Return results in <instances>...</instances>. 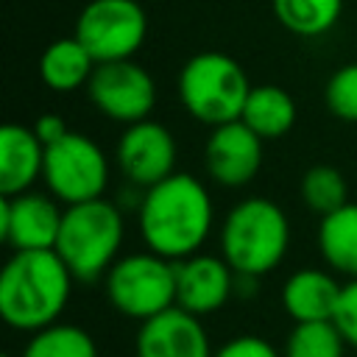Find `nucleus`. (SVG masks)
<instances>
[{"label": "nucleus", "mask_w": 357, "mask_h": 357, "mask_svg": "<svg viewBox=\"0 0 357 357\" xmlns=\"http://www.w3.org/2000/svg\"><path fill=\"white\" fill-rule=\"evenodd\" d=\"M346 346L335 321H307L290 329L282 357H343Z\"/></svg>", "instance_id": "nucleus-22"}, {"label": "nucleus", "mask_w": 357, "mask_h": 357, "mask_svg": "<svg viewBox=\"0 0 357 357\" xmlns=\"http://www.w3.org/2000/svg\"><path fill=\"white\" fill-rule=\"evenodd\" d=\"M290 223L279 204L251 195L234 204L220 229V257L234 273L265 276L284 259Z\"/></svg>", "instance_id": "nucleus-3"}, {"label": "nucleus", "mask_w": 357, "mask_h": 357, "mask_svg": "<svg viewBox=\"0 0 357 357\" xmlns=\"http://www.w3.org/2000/svg\"><path fill=\"white\" fill-rule=\"evenodd\" d=\"M251 81L240 61L220 50H204L184 61L178 73V98L187 114L209 128L240 120Z\"/></svg>", "instance_id": "nucleus-5"}, {"label": "nucleus", "mask_w": 357, "mask_h": 357, "mask_svg": "<svg viewBox=\"0 0 357 357\" xmlns=\"http://www.w3.org/2000/svg\"><path fill=\"white\" fill-rule=\"evenodd\" d=\"M45 151L33 128L6 123L0 128V195L28 192L45 173Z\"/></svg>", "instance_id": "nucleus-15"}, {"label": "nucleus", "mask_w": 357, "mask_h": 357, "mask_svg": "<svg viewBox=\"0 0 357 357\" xmlns=\"http://www.w3.org/2000/svg\"><path fill=\"white\" fill-rule=\"evenodd\" d=\"M31 128L36 131V137L42 139L45 148H50L53 142H59L61 137L70 134V126H67V120L61 114H42V117H36V123Z\"/></svg>", "instance_id": "nucleus-27"}, {"label": "nucleus", "mask_w": 357, "mask_h": 357, "mask_svg": "<svg viewBox=\"0 0 357 357\" xmlns=\"http://www.w3.org/2000/svg\"><path fill=\"white\" fill-rule=\"evenodd\" d=\"M137 357H212L209 335L198 315L170 307L139 324Z\"/></svg>", "instance_id": "nucleus-14"}, {"label": "nucleus", "mask_w": 357, "mask_h": 357, "mask_svg": "<svg viewBox=\"0 0 357 357\" xmlns=\"http://www.w3.org/2000/svg\"><path fill=\"white\" fill-rule=\"evenodd\" d=\"M42 178L50 195L64 206L95 201L103 198L109 184V159L95 139L70 131L45 151Z\"/></svg>", "instance_id": "nucleus-7"}, {"label": "nucleus", "mask_w": 357, "mask_h": 357, "mask_svg": "<svg viewBox=\"0 0 357 357\" xmlns=\"http://www.w3.org/2000/svg\"><path fill=\"white\" fill-rule=\"evenodd\" d=\"M98 61L75 36L53 39L39 56V78L53 92H73L89 84Z\"/></svg>", "instance_id": "nucleus-17"}, {"label": "nucleus", "mask_w": 357, "mask_h": 357, "mask_svg": "<svg viewBox=\"0 0 357 357\" xmlns=\"http://www.w3.org/2000/svg\"><path fill=\"white\" fill-rule=\"evenodd\" d=\"M318 248L324 262L349 279H357V204H343L318 223Z\"/></svg>", "instance_id": "nucleus-19"}, {"label": "nucleus", "mask_w": 357, "mask_h": 357, "mask_svg": "<svg viewBox=\"0 0 357 357\" xmlns=\"http://www.w3.org/2000/svg\"><path fill=\"white\" fill-rule=\"evenodd\" d=\"M326 109L346 123H357V61L335 70L324 89Z\"/></svg>", "instance_id": "nucleus-24"}, {"label": "nucleus", "mask_w": 357, "mask_h": 357, "mask_svg": "<svg viewBox=\"0 0 357 357\" xmlns=\"http://www.w3.org/2000/svg\"><path fill=\"white\" fill-rule=\"evenodd\" d=\"M109 304L134 321H148L176 307V262L153 251L117 257L103 276Z\"/></svg>", "instance_id": "nucleus-6"}, {"label": "nucleus", "mask_w": 357, "mask_h": 357, "mask_svg": "<svg viewBox=\"0 0 357 357\" xmlns=\"http://www.w3.org/2000/svg\"><path fill=\"white\" fill-rule=\"evenodd\" d=\"M343 284L321 268H298L282 284V307L296 324L332 321Z\"/></svg>", "instance_id": "nucleus-16"}, {"label": "nucleus", "mask_w": 357, "mask_h": 357, "mask_svg": "<svg viewBox=\"0 0 357 357\" xmlns=\"http://www.w3.org/2000/svg\"><path fill=\"white\" fill-rule=\"evenodd\" d=\"M335 326L340 329L343 340L357 349V279H349L340 290V301L335 310Z\"/></svg>", "instance_id": "nucleus-25"}, {"label": "nucleus", "mask_w": 357, "mask_h": 357, "mask_svg": "<svg viewBox=\"0 0 357 357\" xmlns=\"http://www.w3.org/2000/svg\"><path fill=\"white\" fill-rule=\"evenodd\" d=\"M73 36L98 64L134 59L148 36V17L137 0H86Z\"/></svg>", "instance_id": "nucleus-8"}, {"label": "nucleus", "mask_w": 357, "mask_h": 357, "mask_svg": "<svg viewBox=\"0 0 357 357\" xmlns=\"http://www.w3.org/2000/svg\"><path fill=\"white\" fill-rule=\"evenodd\" d=\"M73 293V273L47 251H14L0 271V318L17 332H39L59 321Z\"/></svg>", "instance_id": "nucleus-2"}, {"label": "nucleus", "mask_w": 357, "mask_h": 357, "mask_svg": "<svg viewBox=\"0 0 357 357\" xmlns=\"http://www.w3.org/2000/svg\"><path fill=\"white\" fill-rule=\"evenodd\" d=\"M176 139L167 126L156 120H139L126 126L117 142V167L134 187H153L176 173Z\"/></svg>", "instance_id": "nucleus-10"}, {"label": "nucleus", "mask_w": 357, "mask_h": 357, "mask_svg": "<svg viewBox=\"0 0 357 357\" xmlns=\"http://www.w3.org/2000/svg\"><path fill=\"white\" fill-rule=\"evenodd\" d=\"M61 215L53 195L20 192L0 198V237L11 251H47L56 248Z\"/></svg>", "instance_id": "nucleus-11"}, {"label": "nucleus", "mask_w": 357, "mask_h": 357, "mask_svg": "<svg viewBox=\"0 0 357 357\" xmlns=\"http://www.w3.org/2000/svg\"><path fill=\"white\" fill-rule=\"evenodd\" d=\"M212 357H282V351H276L259 335H237V337L226 340Z\"/></svg>", "instance_id": "nucleus-26"}, {"label": "nucleus", "mask_w": 357, "mask_h": 357, "mask_svg": "<svg viewBox=\"0 0 357 357\" xmlns=\"http://www.w3.org/2000/svg\"><path fill=\"white\" fill-rule=\"evenodd\" d=\"M137 220L145 248L178 262L198 254L206 243L215 223V206L195 176L176 170L142 192Z\"/></svg>", "instance_id": "nucleus-1"}, {"label": "nucleus", "mask_w": 357, "mask_h": 357, "mask_svg": "<svg viewBox=\"0 0 357 357\" xmlns=\"http://www.w3.org/2000/svg\"><path fill=\"white\" fill-rule=\"evenodd\" d=\"M123 234L126 226L117 204L106 198H95L64 206L61 229L53 251L70 268L73 279L95 282L106 276V271L117 262Z\"/></svg>", "instance_id": "nucleus-4"}, {"label": "nucleus", "mask_w": 357, "mask_h": 357, "mask_svg": "<svg viewBox=\"0 0 357 357\" xmlns=\"http://www.w3.org/2000/svg\"><path fill=\"white\" fill-rule=\"evenodd\" d=\"M343 0H273L279 25L296 36H321L340 20Z\"/></svg>", "instance_id": "nucleus-20"}, {"label": "nucleus", "mask_w": 357, "mask_h": 357, "mask_svg": "<svg viewBox=\"0 0 357 357\" xmlns=\"http://www.w3.org/2000/svg\"><path fill=\"white\" fill-rule=\"evenodd\" d=\"M301 201L315 215H329L349 204V187L337 167L332 165H312L301 176Z\"/></svg>", "instance_id": "nucleus-23"}, {"label": "nucleus", "mask_w": 357, "mask_h": 357, "mask_svg": "<svg viewBox=\"0 0 357 357\" xmlns=\"http://www.w3.org/2000/svg\"><path fill=\"white\" fill-rule=\"evenodd\" d=\"M262 142L243 120L215 126L204 148L209 178L229 190L245 187L262 167Z\"/></svg>", "instance_id": "nucleus-12"}, {"label": "nucleus", "mask_w": 357, "mask_h": 357, "mask_svg": "<svg viewBox=\"0 0 357 357\" xmlns=\"http://www.w3.org/2000/svg\"><path fill=\"white\" fill-rule=\"evenodd\" d=\"M240 120L262 139H279L296 126V100L276 84L251 86Z\"/></svg>", "instance_id": "nucleus-18"}, {"label": "nucleus", "mask_w": 357, "mask_h": 357, "mask_svg": "<svg viewBox=\"0 0 357 357\" xmlns=\"http://www.w3.org/2000/svg\"><path fill=\"white\" fill-rule=\"evenodd\" d=\"M6 357H8V354H6Z\"/></svg>", "instance_id": "nucleus-28"}, {"label": "nucleus", "mask_w": 357, "mask_h": 357, "mask_svg": "<svg viewBox=\"0 0 357 357\" xmlns=\"http://www.w3.org/2000/svg\"><path fill=\"white\" fill-rule=\"evenodd\" d=\"M234 296V271L223 257L192 254L176 262V307L204 318Z\"/></svg>", "instance_id": "nucleus-13"}, {"label": "nucleus", "mask_w": 357, "mask_h": 357, "mask_svg": "<svg viewBox=\"0 0 357 357\" xmlns=\"http://www.w3.org/2000/svg\"><path fill=\"white\" fill-rule=\"evenodd\" d=\"M22 357H98V346L86 329L56 321L28 337Z\"/></svg>", "instance_id": "nucleus-21"}, {"label": "nucleus", "mask_w": 357, "mask_h": 357, "mask_svg": "<svg viewBox=\"0 0 357 357\" xmlns=\"http://www.w3.org/2000/svg\"><path fill=\"white\" fill-rule=\"evenodd\" d=\"M84 89L103 117L123 126L148 120L156 106V84L134 59L98 64Z\"/></svg>", "instance_id": "nucleus-9"}]
</instances>
